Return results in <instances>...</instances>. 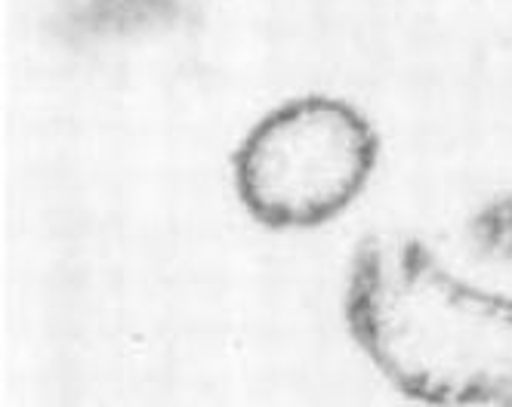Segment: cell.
<instances>
[{"label": "cell", "instance_id": "cell-4", "mask_svg": "<svg viewBox=\"0 0 512 407\" xmlns=\"http://www.w3.org/2000/svg\"><path fill=\"white\" fill-rule=\"evenodd\" d=\"M466 232L479 256L494 263H512V192L488 198L469 216Z\"/></svg>", "mask_w": 512, "mask_h": 407}, {"label": "cell", "instance_id": "cell-3", "mask_svg": "<svg viewBox=\"0 0 512 407\" xmlns=\"http://www.w3.org/2000/svg\"><path fill=\"white\" fill-rule=\"evenodd\" d=\"M53 10L75 41H115L173 25L186 0H53Z\"/></svg>", "mask_w": 512, "mask_h": 407}, {"label": "cell", "instance_id": "cell-2", "mask_svg": "<svg viewBox=\"0 0 512 407\" xmlns=\"http://www.w3.org/2000/svg\"><path fill=\"white\" fill-rule=\"evenodd\" d=\"M380 136L337 96H300L256 121L232 158L235 192L266 229H318L368 185Z\"/></svg>", "mask_w": 512, "mask_h": 407}, {"label": "cell", "instance_id": "cell-1", "mask_svg": "<svg viewBox=\"0 0 512 407\" xmlns=\"http://www.w3.org/2000/svg\"><path fill=\"white\" fill-rule=\"evenodd\" d=\"M346 321L405 395L512 407V296L451 275L417 238L371 235L355 247Z\"/></svg>", "mask_w": 512, "mask_h": 407}]
</instances>
